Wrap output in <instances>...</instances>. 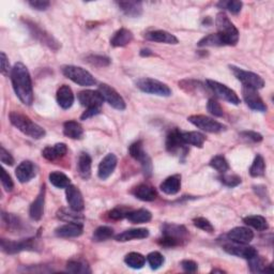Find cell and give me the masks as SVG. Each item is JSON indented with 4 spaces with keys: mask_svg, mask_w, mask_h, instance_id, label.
<instances>
[{
    "mask_svg": "<svg viewBox=\"0 0 274 274\" xmlns=\"http://www.w3.org/2000/svg\"><path fill=\"white\" fill-rule=\"evenodd\" d=\"M147 261L152 270H158L164 265L165 259L160 252H151L147 256Z\"/></svg>",
    "mask_w": 274,
    "mask_h": 274,
    "instance_id": "7dc6e473",
    "label": "cell"
},
{
    "mask_svg": "<svg viewBox=\"0 0 274 274\" xmlns=\"http://www.w3.org/2000/svg\"><path fill=\"white\" fill-rule=\"evenodd\" d=\"M213 273H217V272H220V273H224V271L223 270H212Z\"/></svg>",
    "mask_w": 274,
    "mask_h": 274,
    "instance_id": "e7e4bbea",
    "label": "cell"
},
{
    "mask_svg": "<svg viewBox=\"0 0 274 274\" xmlns=\"http://www.w3.org/2000/svg\"><path fill=\"white\" fill-rule=\"evenodd\" d=\"M166 149L171 155L186 157L189 152L187 145L181 138V131L178 129L171 130L166 137Z\"/></svg>",
    "mask_w": 274,
    "mask_h": 274,
    "instance_id": "7c38bea8",
    "label": "cell"
},
{
    "mask_svg": "<svg viewBox=\"0 0 274 274\" xmlns=\"http://www.w3.org/2000/svg\"><path fill=\"white\" fill-rule=\"evenodd\" d=\"M114 236V230L108 226H100L96 229L93 236V240L95 242H102L110 239Z\"/></svg>",
    "mask_w": 274,
    "mask_h": 274,
    "instance_id": "bcb514c9",
    "label": "cell"
},
{
    "mask_svg": "<svg viewBox=\"0 0 274 274\" xmlns=\"http://www.w3.org/2000/svg\"><path fill=\"white\" fill-rule=\"evenodd\" d=\"M119 9L129 17H139L143 14V4L140 2H118L117 3Z\"/></svg>",
    "mask_w": 274,
    "mask_h": 274,
    "instance_id": "4316f807",
    "label": "cell"
},
{
    "mask_svg": "<svg viewBox=\"0 0 274 274\" xmlns=\"http://www.w3.org/2000/svg\"><path fill=\"white\" fill-rule=\"evenodd\" d=\"M66 196H67V201L69 204V207L71 209L77 212L84 210L85 208L84 197L82 195V192L79 191L78 188H76L73 185L69 186L66 190Z\"/></svg>",
    "mask_w": 274,
    "mask_h": 274,
    "instance_id": "ac0fdd59",
    "label": "cell"
},
{
    "mask_svg": "<svg viewBox=\"0 0 274 274\" xmlns=\"http://www.w3.org/2000/svg\"><path fill=\"white\" fill-rule=\"evenodd\" d=\"M265 172H266L265 159L262 158V156L257 155L250 168V175L252 177L257 178V177H262L263 175H265Z\"/></svg>",
    "mask_w": 274,
    "mask_h": 274,
    "instance_id": "b9f144b4",
    "label": "cell"
},
{
    "mask_svg": "<svg viewBox=\"0 0 274 274\" xmlns=\"http://www.w3.org/2000/svg\"><path fill=\"white\" fill-rule=\"evenodd\" d=\"M206 83L212 93L215 94L217 97H219L220 99L224 100V101H226V102L233 104V105L240 104V98L238 97V95L232 89L227 87L226 85L221 84V83L217 82V80H212V79H207Z\"/></svg>",
    "mask_w": 274,
    "mask_h": 274,
    "instance_id": "8fae6325",
    "label": "cell"
},
{
    "mask_svg": "<svg viewBox=\"0 0 274 274\" xmlns=\"http://www.w3.org/2000/svg\"><path fill=\"white\" fill-rule=\"evenodd\" d=\"M130 156L138 161L146 177H150L152 174V162L147 152L144 150V144L141 140H137L129 147Z\"/></svg>",
    "mask_w": 274,
    "mask_h": 274,
    "instance_id": "9c48e42d",
    "label": "cell"
},
{
    "mask_svg": "<svg viewBox=\"0 0 274 274\" xmlns=\"http://www.w3.org/2000/svg\"><path fill=\"white\" fill-rule=\"evenodd\" d=\"M146 40L152 42L165 43V44H178L179 40L172 34L166 32V30H152L145 34Z\"/></svg>",
    "mask_w": 274,
    "mask_h": 274,
    "instance_id": "603a6c76",
    "label": "cell"
},
{
    "mask_svg": "<svg viewBox=\"0 0 274 274\" xmlns=\"http://www.w3.org/2000/svg\"><path fill=\"white\" fill-rule=\"evenodd\" d=\"M187 228L177 224H165L162 228V238L159 239V245L164 248H175L182 245L188 238Z\"/></svg>",
    "mask_w": 274,
    "mask_h": 274,
    "instance_id": "3957f363",
    "label": "cell"
},
{
    "mask_svg": "<svg viewBox=\"0 0 274 274\" xmlns=\"http://www.w3.org/2000/svg\"><path fill=\"white\" fill-rule=\"evenodd\" d=\"M133 41V34L129 29L121 28L110 39V45L114 47H125Z\"/></svg>",
    "mask_w": 274,
    "mask_h": 274,
    "instance_id": "f1b7e54d",
    "label": "cell"
},
{
    "mask_svg": "<svg viewBox=\"0 0 274 274\" xmlns=\"http://www.w3.org/2000/svg\"><path fill=\"white\" fill-rule=\"evenodd\" d=\"M2 219L4 224L8 227V229L13 230V231H22L24 229V224L22 220L18 217H15L13 215H9V213H3Z\"/></svg>",
    "mask_w": 274,
    "mask_h": 274,
    "instance_id": "60d3db41",
    "label": "cell"
},
{
    "mask_svg": "<svg viewBox=\"0 0 274 274\" xmlns=\"http://www.w3.org/2000/svg\"><path fill=\"white\" fill-rule=\"evenodd\" d=\"M11 80L14 93L19 101L24 105H32L35 100L33 80L27 67L24 64L17 63L14 65L11 72Z\"/></svg>",
    "mask_w": 274,
    "mask_h": 274,
    "instance_id": "6da1fadb",
    "label": "cell"
},
{
    "mask_svg": "<svg viewBox=\"0 0 274 274\" xmlns=\"http://www.w3.org/2000/svg\"><path fill=\"white\" fill-rule=\"evenodd\" d=\"M181 267L182 269H184L186 272H196L197 269H198V265L195 262V261H193V260H189V259H186V260H182L181 261Z\"/></svg>",
    "mask_w": 274,
    "mask_h": 274,
    "instance_id": "94428289",
    "label": "cell"
},
{
    "mask_svg": "<svg viewBox=\"0 0 274 274\" xmlns=\"http://www.w3.org/2000/svg\"><path fill=\"white\" fill-rule=\"evenodd\" d=\"M79 103L86 108L101 107L104 102V99L99 93V90H84L80 91L77 96Z\"/></svg>",
    "mask_w": 274,
    "mask_h": 274,
    "instance_id": "e0dca14e",
    "label": "cell"
},
{
    "mask_svg": "<svg viewBox=\"0 0 274 274\" xmlns=\"http://www.w3.org/2000/svg\"><path fill=\"white\" fill-rule=\"evenodd\" d=\"M243 222H245V224H247L248 226L259 231L267 230L269 228L268 221L261 216H249L243 219Z\"/></svg>",
    "mask_w": 274,
    "mask_h": 274,
    "instance_id": "74e56055",
    "label": "cell"
},
{
    "mask_svg": "<svg viewBox=\"0 0 274 274\" xmlns=\"http://www.w3.org/2000/svg\"><path fill=\"white\" fill-rule=\"evenodd\" d=\"M45 194H46V189L45 185L41 187L39 194L37 198L34 200V202L30 206L29 209V215L34 221H40L43 217L44 213V205H45Z\"/></svg>",
    "mask_w": 274,
    "mask_h": 274,
    "instance_id": "ffe728a7",
    "label": "cell"
},
{
    "mask_svg": "<svg viewBox=\"0 0 274 274\" xmlns=\"http://www.w3.org/2000/svg\"><path fill=\"white\" fill-rule=\"evenodd\" d=\"M223 249H224L226 253L230 254V255L245 258L247 260L253 258L258 254L255 248L245 245V243H236V242L227 243V245L223 247Z\"/></svg>",
    "mask_w": 274,
    "mask_h": 274,
    "instance_id": "9a60e30c",
    "label": "cell"
},
{
    "mask_svg": "<svg viewBox=\"0 0 274 274\" xmlns=\"http://www.w3.org/2000/svg\"><path fill=\"white\" fill-rule=\"evenodd\" d=\"M29 6L38 11H45V10L50 6L49 2L46 0H32V2L28 3Z\"/></svg>",
    "mask_w": 274,
    "mask_h": 274,
    "instance_id": "91938a15",
    "label": "cell"
},
{
    "mask_svg": "<svg viewBox=\"0 0 274 274\" xmlns=\"http://www.w3.org/2000/svg\"><path fill=\"white\" fill-rule=\"evenodd\" d=\"M130 211V210H129ZM129 211L126 209V208H123V207H117L115 209H113L111 211H109L108 213V217L109 219L111 220H115V221H118V220H123L125 218H127Z\"/></svg>",
    "mask_w": 274,
    "mask_h": 274,
    "instance_id": "db71d44e",
    "label": "cell"
},
{
    "mask_svg": "<svg viewBox=\"0 0 274 274\" xmlns=\"http://www.w3.org/2000/svg\"><path fill=\"white\" fill-rule=\"evenodd\" d=\"M127 219L129 222L133 223V224H143V223H148L151 221L152 215L147 209H138L129 211Z\"/></svg>",
    "mask_w": 274,
    "mask_h": 274,
    "instance_id": "e575fe53",
    "label": "cell"
},
{
    "mask_svg": "<svg viewBox=\"0 0 274 274\" xmlns=\"http://www.w3.org/2000/svg\"><path fill=\"white\" fill-rule=\"evenodd\" d=\"M219 179L223 185L228 188H236L241 184V178L238 175H227L226 172L221 174Z\"/></svg>",
    "mask_w": 274,
    "mask_h": 274,
    "instance_id": "681fc988",
    "label": "cell"
},
{
    "mask_svg": "<svg viewBox=\"0 0 274 274\" xmlns=\"http://www.w3.org/2000/svg\"><path fill=\"white\" fill-rule=\"evenodd\" d=\"M2 184L7 192H11L14 188V184H13L11 176H10L7 172V170L4 168L2 169Z\"/></svg>",
    "mask_w": 274,
    "mask_h": 274,
    "instance_id": "11a10c76",
    "label": "cell"
},
{
    "mask_svg": "<svg viewBox=\"0 0 274 274\" xmlns=\"http://www.w3.org/2000/svg\"><path fill=\"white\" fill-rule=\"evenodd\" d=\"M0 160H2V163H4L5 165L12 166L14 164L13 157L9 154L4 146L0 148Z\"/></svg>",
    "mask_w": 274,
    "mask_h": 274,
    "instance_id": "680465c9",
    "label": "cell"
},
{
    "mask_svg": "<svg viewBox=\"0 0 274 274\" xmlns=\"http://www.w3.org/2000/svg\"><path fill=\"white\" fill-rule=\"evenodd\" d=\"M140 55L144 56V57H147V56H152V55H154V53H152L150 49L146 48V49H141L140 50Z\"/></svg>",
    "mask_w": 274,
    "mask_h": 274,
    "instance_id": "be15d7a7",
    "label": "cell"
},
{
    "mask_svg": "<svg viewBox=\"0 0 274 274\" xmlns=\"http://www.w3.org/2000/svg\"><path fill=\"white\" fill-rule=\"evenodd\" d=\"M188 120L193 126L208 132V133H221V132L226 130V127L223 124L204 115H193L190 116Z\"/></svg>",
    "mask_w": 274,
    "mask_h": 274,
    "instance_id": "30bf717a",
    "label": "cell"
},
{
    "mask_svg": "<svg viewBox=\"0 0 274 274\" xmlns=\"http://www.w3.org/2000/svg\"><path fill=\"white\" fill-rule=\"evenodd\" d=\"M210 166L219 171L220 174H224V172H227L229 169V164L225 157H223L221 155H218L216 157H213L210 161Z\"/></svg>",
    "mask_w": 274,
    "mask_h": 274,
    "instance_id": "f6af8a7d",
    "label": "cell"
},
{
    "mask_svg": "<svg viewBox=\"0 0 274 274\" xmlns=\"http://www.w3.org/2000/svg\"><path fill=\"white\" fill-rule=\"evenodd\" d=\"M48 179L50 184L57 189H67L69 186H71L70 178L67 175H65L64 172L60 171L50 172Z\"/></svg>",
    "mask_w": 274,
    "mask_h": 274,
    "instance_id": "f35d334b",
    "label": "cell"
},
{
    "mask_svg": "<svg viewBox=\"0 0 274 274\" xmlns=\"http://www.w3.org/2000/svg\"><path fill=\"white\" fill-rule=\"evenodd\" d=\"M132 193H133V195L136 198L143 201H154L158 197L157 190L147 184L137 186L133 191H132Z\"/></svg>",
    "mask_w": 274,
    "mask_h": 274,
    "instance_id": "484cf974",
    "label": "cell"
},
{
    "mask_svg": "<svg viewBox=\"0 0 274 274\" xmlns=\"http://www.w3.org/2000/svg\"><path fill=\"white\" fill-rule=\"evenodd\" d=\"M9 119L10 123L17 130L34 139H41L46 135V132L42 127L35 124L28 116L19 113V111H12V113H10Z\"/></svg>",
    "mask_w": 274,
    "mask_h": 274,
    "instance_id": "7a4b0ae2",
    "label": "cell"
},
{
    "mask_svg": "<svg viewBox=\"0 0 274 274\" xmlns=\"http://www.w3.org/2000/svg\"><path fill=\"white\" fill-rule=\"evenodd\" d=\"M240 135L242 136V138L251 140L253 141V143H260V141L262 140V135L254 131H245V132H242V133H240Z\"/></svg>",
    "mask_w": 274,
    "mask_h": 274,
    "instance_id": "6f0895ef",
    "label": "cell"
},
{
    "mask_svg": "<svg viewBox=\"0 0 274 274\" xmlns=\"http://www.w3.org/2000/svg\"><path fill=\"white\" fill-rule=\"evenodd\" d=\"M101 113V107H91V108H87L84 114L80 116V119L82 120H87V119H90L93 118L97 115H99Z\"/></svg>",
    "mask_w": 274,
    "mask_h": 274,
    "instance_id": "6125c7cd",
    "label": "cell"
},
{
    "mask_svg": "<svg viewBox=\"0 0 274 274\" xmlns=\"http://www.w3.org/2000/svg\"><path fill=\"white\" fill-rule=\"evenodd\" d=\"M249 265L252 273H267L272 271V266L267 265V262L263 260L258 254L256 256L249 259Z\"/></svg>",
    "mask_w": 274,
    "mask_h": 274,
    "instance_id": "d590c367",
    "label": "cell"
},
{
    "mask_svg": "<svg viewBox=\"0 0 274 274\" xmlns=\"http://www.w3.org/2000/svg\"><path fill=\"white\" fill-rule=\"evenodd\" d=\"M63 73L67 78L71 79L73 83L79 86L89 87L97 84V80L93 76V74L80 67L66 66L63 68Z\"/></svg>",
    "mask_w": 274,
    "mask_h": 274,
    "instance_id": "8992f818",
    "label": "cell"
},
{
    "mask_svg": "<svg viewBox=\"0 0 274 274\" xmlns=\"http://www.w3.org/2000/svg\"><path fill=\"white\" fill-rule=\"evenodd\" d=\"M243 4L239 0H228V2H220L218 4V7L222 10H227L232 14L240 13Z\"/></svg>",
    "mask_w": 274,
    "mask_h": 274,
    "instance_id": "c3c4849f",
    "label": "cell"
},
{
    "mask_svg": "<svg viewBox=\"0 0 274 274\" xmlns=\"http://www.w3.org/2000/svg\"><path fill=\"white\" fill-rule=\"evenodd\" d=\"M58 219H60L62 221H65L67 223H82L84 222V217L80 215L79 212L74 211L70 208V210L68 209H60L57 213Z\"/></svg>",
    "mask_w": 274,
    "mask_h": 274,
    "instance_id": "8d00e7d4",
    "label": "cell"
},
{
    "mask_svg": "<svg viewBox=\"0 0 274 274\" xmlns=\"http://www.w3.org/2000/svg\"><path fill=\"white\" fill-rule=\"evenodd\" d=\"M118 163V159L114 154H108L99 165L98 176L101 180L108 179L115 171Z\"/></svg>",
    "mask_w": 274,
    "mask_h": 274,
    "instance_id": "d6986e66",
    "label": "cell"
},
{
    "mask_svg": "<svg viewBox=\"0 0 274 274\" xmlns=\"http://www.w3.org/2000/svg\"><path fill=\"white\" fill-rule=\"evenodd\" d=\"M57 103L63 109H69L74 103L73 91L68 85L60 86L57 91Z\"/></svg>",
    "mask_w": 274,
    "mask_h": 274,
    "instance_id": "d4e9b609",
    "label": "cell"
},
{
    "mask_svg": "<svg viewBox=\"0 0 274 274\" xmlns=\"http://www.w3.org/2000/svg\"><path fill=\"white\" fill-rule=\"evenodd\" d=\"M136 87L148 95H154L159 97H170L171 96V89L164 83L160 82V80L143 77L136 80L135 83Z\"/></svg>",
    "mask_w": 274,
    "mask_h": 274,
    "instance_id": "5b68a950",
    "label": "cell"
},
{
    "mask_svg": "<svg viewBox=\"0 0 274 274\" xmlns=\"http://www.w3.org/2000/svg\"><path fill=\"white\" fill-rule=\"evenodd\" d=\"M15 175L17 180L21 184H26L37 175V167L32 161H24L19 164L15 170Z\"/></svg>",
    "mask_w": 274,
    "mask_h": 274,
    "instance_id": "44dd1931",
    "label": "cell"
},
{
    "mask_svg": "<svg viewBox=\"0 0 274 274\" xmlns=\"http://www.w3.org/2000/svg\"><path fill=\"white\" fill-rule=\"evenodd\" d=\"M25 24L28 27L30 34H32L33 37L36 40H38V41L41 44H44L48 48L55 50V52H56V50H58L60 47H62V44L59 43V41L57 39H55L52 35H50L49 33H47L46 30L42 29L41 27H40L39 25H37L36 23L29 21V19H26Z\"/></svg>",
    "mask_w": 274,
    "mask_h": 274,
    "instance_id": "ba28073f",
    "label": "cell"
},
{
    "mask_svg": "<svg viewBox=\"0 0 274 274\" xmlns=\"http://www.w3.org/2000/svg\"><path fill=\"white\" fill-rule=\"evenodd\" d=\"M227 238L231 242L249 245V243L254 239V232L247 227H236L228 231Z\"/></svg>",
    "mask_w": 274,
    "mask_h": 274,
    "instance_id": "cb8c5ba5",
    "label": "cell"
},
{
    "mask_svg": "<svg viewBox=\"0 0 274 274\" xmlns=\"http://www.w3.org/2000/svg\"><path fill=\"white\" fill-rule=\"evenodd\" d=\"M64 134L71 139H80L84 135V129L75 120H69L64 124Z\"/></svg>",
    "mask_w": 274,
    "mask_h": 274,
    "instance_id": "1f68e13d",
    "label": "cell"
},
{
    "mask_svg": "<svg viewBox=\"0 0 274 274\" xmlns=\"http://www.w3.org/2000/svg\"><path fill=\"white\" fill-rule=\"evenodd\" d=\"M242 96L245 102L251 109L259 111V113H265V111H267L268 107L265 104V102H263V100L260 98V96L258 95L257 90L243 87Z\"/></svg>",
    "mask_w": 274,
    "mask_h": 274,
    "instance_id": "2e32d148",
    "label": "cell"
},
{
    "mask_svg": "<svg viewBox=\"0 0 274 274\" xmlns=\"http://www.w3.org/2000/svg\"><path fill=\"white\" fill-rule=\"evenodd\" d=\"M199 47H218V46H224L221 37L218 34H210L207 37L202 38L200 41L197 43Z\"/></svg>",
    "mask_w": 274,
    "mask_h": 274,
    "instance_id": "ee69618b",
    "label": "cell"
},
{
    "mask_svg": "<svg viewBox=\"0 0 274 274\" xmlns=\"http://www.w3.org/2000/svg\"><path fill=\"white\" fill-rule=\"evenodd\" d=\"M193 224L195 227L210 233L215 231V227L211 224V222L205 218H195L193 220Z\"/></svg>",
    "mask_w": 274,
    "mask_h": 274,
    "instance_id": "f5cc1de1",
    "label": "cell"
},
{
    "mask_svg": "<svg viewBox=\"0 0 274 274\" xmlns=\"http://www.w3.org/2000/svg\"><path fill=\"white\" fill-rule=\"evenodd\" d=\"M68 152V147L66 144L60 143L54 146H48L43 149L42 157L47 161H55L57 159L64 158Z\"/></svg>",
    "mask_w": 274,
    "mask_h": 274,
    "instance_id": "f546056e",
    "label": "cell"
},
{
    "mask_svg": "<svg viewBox=\"0 0 274 274\" xmlns=\"http://www.w3.org/2000/svg\"><path fill=\"white\" fill-rule=\"evenodd\" d=\"M91 165H93L91 157L88 154H86V152H82L78 158L77 169L79 176L84 180H88L91 176Z\"/></svg>",
    "mask_w": 274,
    "mask_h": 274,
    "instance_id": "d6a6232c",
    "label": "cell"
},
{
    "mask_svg": "<svg viewBox=\"0 0 274 274\" xmlns=\"http://www.w3.org/2000/svg\"><path fill=\"white\" fill-rule=\"evenodd\" d=\"M125 262L132 269H141L146 265V257L139 253L132 252L125 257Z\"/></svg>",
    "mask_w": 274,
    "mask_h": 274,
    "instance_id": "ab89813d",
    "label": "cell"
},
{
    "mask_svg": "<svg viewBox=\"0 0 274 274\" xmlns=\"http://www.w3.org/2000/svg\"><path fill=\"white\" fill-rule=\"evenodd\" d=\"M149 237V230L146 228H132L119 233L115 237L118 242H128L132 240L145 239Z\"/></svg>",
    "mask_w": 274,
    "mask_h": 274,
    "instance_id": "83f0119b",
    "label": "cell"
},
{
    "mask_svg": "<svg viewBox=\"0 0 274 274\" xmlns=\"http://www.w3.org/2000/svg\"><path fill=\"white\" fill-rule=\"evenodd\" d=\"M87 63L90 64L91 66L102 68V67H107L110 65V59L106 56L90 55L87 57Z\"/></svg>",
    "mask_w": 274,
    "mask_h": 274,
    "instance_id": "f907efd6",
    "label": "cell"
},
{
    "mask_svg": "<svg viewBox=\"0 0 274 274\" xmlns=\"http://www.w3.org/2000/svg\"><path fill=\"white\" fill-rule=\"evenodd\" d=\"M207 109L211 115L215 117H223L224 116V110H223L221 104L216 99H210L207 104Z\"/></svg>",
    "mask_w": 274,
    "mask_h": 274,
    "instance_id": "816d5d0a",
    "label": "cell"
},
{
    "mask_svg": "<svg viewBox=\"0 0 274 274\" xmlns=\"http://www.w3.org/2000/svg\"><path fill=\"white\" fill-rule=\"evenodd\" d=\"M181 138L186 145L202 148L206 141V136L199 132H181Z\"/></svg>",
    "mask_w": 274,
    "mask_h": 274,
    "instance_id": "836d02e7",
    "label": "cell"
},
{
    "mask_svg": "<svg viewBox=\"0 0 274 274\" xmlns=\"http://www.w3.org/2000/svg\"><path fill=\"white\" fill-rule=\"evenodd\" d=\"M84 227L82 223H68L56 228L55 233L59 238H76L83 235Z\"/></svg>",
    "mask_w": 274,
    "mask_h": 274,
    "instance_id": "7402d4cb",
    "label": "cell"
},
{
    "mask_svg": "<svg viewBox=\"0 0 274 274\" xmlns=\"http://www.w3.org/2000/svg\"><path fill=\"white\" fill-rule=\"evenodd\" d=\"M3 252L7 254H16L23 251H36L38 246L36 239H26L22 241H11L2 239L0 241Z\"/></svg>",
    "mask_w": 274,
    "mask_h": 274,
    "instance_id": "4fadbf2b",
    "label": "cell"
},
{
    "mask_svg": "<svg viewBox=\"0 0 274 274\" xmlns=\"http://www.w3.org/2000/svg\"><path fill=\"white\" fill-rule=\"evenodd\" d=\"M99 93L102 95L104 101H106L111 107H114L115 109H118V110L126 109L127 105H126L124 98L121 97L118 94V91L111 86L107 84H101L99 86Z\"/></svg>",
    "mask_w": 274,
    "mask_h": 274,
    "instance_id": "5bb4252c",
    "label": "cell"
},
{
    "mask_svg": "<svg viewBox=\"0 0 274 274\" xmlns=\"http://www.w3.org/2000/svg\"><path fill=\"white\" fill-rule=\"evenodd\" d=\"M67 270L71 273H90L88 263L80 259H72L67 262Z\"/></svg>",
    "mask_w": 274,
    "mask_h": 274,
    "instance_id": "7bdbcfd3",
    "label": "cell"
},
{
    "mask_svg": "<svg viewBox=\"0 0 274 274\" xmlns=\"http://www.w3.org/2000/svg\"><path fill=\"white\" fill-rule=\"evenodd\" d=\"M161 191L167 195H175L181 189V176L174 175L166 178L160 186Z\"/></svg>",
    "mask_w": 274,
    "mask_h": 274,
    "instance_id": "4dcf8cb0",
    "label": "cell"
},
{
    "mask_svg": "<svg viewBox=\"0 0 274 274\" xmlns=\"http://www.w3.org/2000/svg\"><path fill=\"white\" fill-rule=\"evenodd\" d=\"M229 69L232 72V74L236 76V78L243 84V87L258 90L265 86V80H263V78L256 73L250 72V71H246L236 66H229Z\"/></svg>",
    "mask_w": 274,
    "mask_h": 274,
    "instance_id": "52a82bcc",
    "label": "cell"
},
{
    "mask_svg": "<svg viewBox=\"0 0 274 274\" xmlns=\"http://www.w3.org/2000/svg\"><path fill=\"white\" fill-rule=\"evenodd\" d=\"M0 57H2L0 58V63H2V69H0V72H2L4 76H9V74L11 75L12 69H10V64H9L7 55L4 52H2L0 53Z\"/></svg>",
    "mask_w": 274,
    "mask_h": 274,
    "instance_id": "9f6ffc18",
    "label": "cell"
},
{
    "mask_svg": "<svg viewBox=\"0 0 274 274\" xmlns=\"http://www.w3.org/2000/svg\"><path fill=\"white\" fill-rule=\"evenodd\" d=\"M216 24L218 28V35L221 37L224 46H233L238 43L240 36L238 29L231 23L224 12H220L217 15Z\"/></svg>",
    "mask_w": 274,
    "mask_h": 274,
    "instance_id": "277c9868",
    "label": "cell"
}]
</instances>
